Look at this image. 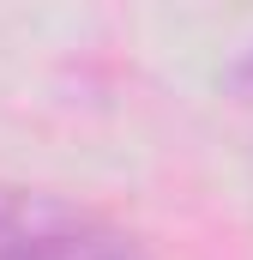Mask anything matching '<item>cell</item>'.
<instances>
[{"label":"cell","mask_w":253,"mask_h":260,"mask_svg":"<svg viewBox=\"0 0 253 260\" xmlns=\"http://www.w3.org/2000/svg\"><path fill=\"white\" fill-rule=\"evenodd\" d=\"M0 260H151V254L91 206L0 182Z\"/></svg>","instance_id":"cell-1"},{"label":"cell","mask_w":253,"mask_h":260,"mask_svg":"<svg viewBox=\"0 0 253 260\" xmlns=\"http://www.w3.org/2000/svg\"><path fill=\"white\" fill-rule=\"evenodd\" d=\"M241 73H247V79H253V55H247V67H241Z\"/></svg>","instance_id":"cell-2"}]
</instances>
